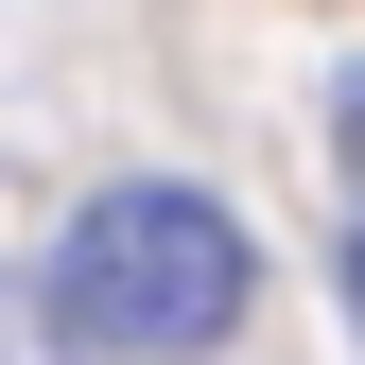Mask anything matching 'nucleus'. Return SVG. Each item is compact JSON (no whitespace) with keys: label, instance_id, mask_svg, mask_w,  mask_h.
I'll return each mask as SVG.
<instances>
[{"label":"nucleus","instance_id":"obj_1","mask_svg":"<svg viewBox=\"0 0 365 365\" xmlns=\"http://www.w3.org/2000/svg\"><path fill=\"white\" fill-rule=\"evenodd\" d=\"M244 296H261V244L209 192H87L53 244V331L105 365H192L244 331Z\"/></svg>","mask_w":365,"mask_h":365},{"label":"nucleus","instance_id":"obj_2","mask_svg":"<svg viewBox=\"0 0 365 365\" xmlns=\"http://www.w3.org/2000/svg\"><path fill=\"white\" fill-rule=\"evenodd\" d=\"M348 296H365V244H348Z\"/></svg>","mask_w":365,"mask_h":365},{"label":"nucleus","instance_id":"obj_3","mask_svg":"<svg viewBox=\"0 0 365 365\" xmlns=\"http://www.w3.org/2000/svg\"><path fill=\"white\" fill-rule=\"evenodd\" d=\"M348 140H365V105H348Z\"/></svg>","mask_w":365,"mask_h":365}]
</instances>
